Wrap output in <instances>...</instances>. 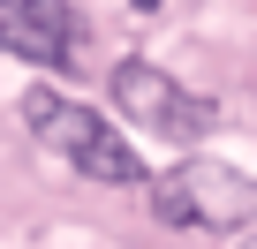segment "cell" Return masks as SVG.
<instances>
[{
	"instance_id": "obj_1",
	"label": "cell",
	"mask_w": 257,
	"mask_h": 249,
	"mask_svg": "<svg viewBox=\"0 0 257 249\" xmlns=\"http://www.w3.org/2000/svg\"><path fill=\"white\" fill-rule=\"evenodd\" d=\"M23 121H31V136H38L53 159H68L76 174H91V181H113V189L144 181V159H137V144H128V136L113 129L98 106H76L68 91H53V83H31V91H23Z\"/></svg>"
},
{
	"instance_id": "obj_2",
	"label": "cell",
	"mask_w": 257,
	"mask_h": 249,
	"mask_svg": "<svg viewBox=\"0 0 257 249\" xmlns=\"http://www.w3.org/2000/svg\"><path fill=\"white\" fill-rule=\"evenodd\" d=\"M144 204L159 226H189V234H227L257 219V181L234 174L227 159H182L167 174L144 181Z\"/></svg>"
},
{
	"instance_id": "obj_3",
	"label": "cell",
	"mask_w": 257,
	"mask_h": 249,
	"mask_svg": "<svg viewBox=\"0 0 257 249\" xmlns=\"http://www.w3.org/2000/svg\"><path fill=\"white\" fill-rule=\"evenodd\" d=\"M106 91H113V106L137 121L144 136H167V144H204L212 136V98H197V91H182L167 68H152V61H121L113 76H106Z\"/></svg>"
},
{
	"instance_id": "obj_4",
	"label": "cell",
	"mask_w": 257,
	"mask_h": 249,
	"mask_svg": "<svg viewBox=\"0 0 257 249\" xmlns=\"http://www.w3.org/2000/svg\"><path fill=\"white\" fill-rule=\"evenodd\" d=\"M76 8L38 0V8H0V53H23L38 68H76Z\"/></svg>"
},
{
	"instance_id": "obj_5",
	"label": "cell",
	"mask_w": 257,
	"mask_h": 249,
	"mask_svg": "<svg viewBox=\"0 0 257 249\" xmlns=\"http://www.w3.org/2000/svg\"><path fill=\"white\" fill-rule=\"evenodd\" d=\"M0 8H38V0H0Z\"/></svg>"
},
{
	"instance_id": "obj_6",
	"label": "cell",
	"mask_w": 257,
	"mask_h": 249,
	"mask_svg": "<svg viewBox=\"0 0 257 249\" xmlns=\"http://www.w3.org/2000/svg\"><path fill=\"white\" fill-rule=\"evenodd\" d=\"M234 249H257V234H249V241H234Z\"/></svg>"
},
{
	"instance_id": "obj_7",
	"label": "cell",
	"mask_w": 257,
	"mask_h": 249,
	"mask_svg": "<svg viewBox=\"0 0 257 249\" xmlns=\"http://www.w3.org/2000/svg\"><path fill=\"white\" fill-rule=\"evenodd\" d=\"M137 8H159V0H137Z\"/></svg>"
}]
</instances>
